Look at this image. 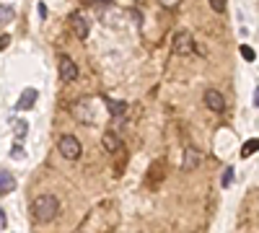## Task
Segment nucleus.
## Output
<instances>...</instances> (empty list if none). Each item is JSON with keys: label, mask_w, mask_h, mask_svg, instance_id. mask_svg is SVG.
<instances>
[{"label": "nucleus", "mask_w": 259, "mask_h": 233, "mask_svg": "<svg viewBox=\"0 0 259 233\" xmlns=\"http://www.w3.org/2000/svg\"><path fill=\"white\" fill-rule=\"evenodd\" d=\"M241 57H244L246 62H251V60H254V50H251L249 44H244V47H241Z\"/></svg>", "instance_id": "nucleus-18"}, {"label": "nucleus", "mask_w": 259, "mask_h": 233, "mask_svg": "<svg viewBox=\"0 0 259 233\" xmlns=\"http://www.w3.org/2000/svg\"><path fill=\"white\" fill-rule=\"evenodd\" d=\"M57 70H60V78L62 80H75L78 78V68H75V62L68 55H60L57 57Z\"/></svg>", "instance_id": "nucleus-5"}, {"label": "nucleus", "mask_w": 259, "mask_h": 233, "mask_svg": "<svg viewBox=\"0 0 259 233\" xmlns=\"http://www.w3.org/2000/svg\"><path fill=\"white\" fill-rule=\"evenodd\" d=\"M259 151V137H254V140H246L244 145H241V158H249L251 153H256Z\"/></svg>", "instance_id": "nucleus-13"}, {"label": "nucleus", "mask_w": 259, "mask_h": 233, "mask_svg": "<svg viewBox=\"0 0 259 233\" xmlns=\"http://www.w3.org/2000/svg\"><path fill=\"white\" fill-rule=\"evenodd\" d=\"M11 21H13V8L0 6V24H11Z\"/></svg>", "instance_id": "nucleus-15"}, {"label": "nucleus", "mask_w": 259, "mask_h": 233, "mask_svg": "<svg viewBox=\"0 0 259 233\" xmlns=\"http://www.w3.org/2000/svg\"><path fill=\"white\" fill-rule=\"evenodd\" d=\"M171 47H174V55L189 57V55H194V39L189 31H179V34H174V44Z\"/></svg>", "instance_id": "nucleus-4"}, {"label": "nucleus", "mask_w": 259, "mask_h": 233, "mask_svg": "<svg viewBox=\"0 0 259 233\" xmlns=\"http://www.w3.org/2000/svg\"><path fill=\"white\" fill-rule=\"evenodd\" d=\"M0 228H6V213L0 210Z\"/></svg>", "instance_id": "nucleus-22"}, {"label": "nucleus", "mask_w": 259, "mask_h": 233, "mask_svg": "<svg viewBox=\"0 0 259 233\" xmlns=\"http://www.w3.org/2000/svg\"><path fill=\"white\" fill-rule=\"evenodd\" d=\"M36 88H26L24 94H21V99L16 101V112H26V109H31L34 104H36Z\"/></svg>", "instance_id": "nucleus-8"}, {"label": "nucleus", "mask_w": 259, "mask_h": 233, "mask_svg": "<svg viewBox=\"0 0 259 233\" xmlns=\"http://www.w3.org/2000/svg\"><path fill=\"white\" fill-rule=\"evenodd\" d=\"M13 132H16V140H24L26 137V122L24 119H16L13 122Z\"/></svg>", "instance_id": "nucleus-14"}, {"label": "nucleus", "mask_w": 259, "mask_h": 233, "mask_svg": "<svg viewBox=\"0 0 259 233\" xmlns=\"http://www.w3.org/2000/svg\"><path fill=\"white\" fill-rule=\"evenodd\" d=\"M39 16L47 18V6H45V3H39Z\"/></svg>", "instance_id": "nucleus-21"}, {"label": "nucleus", "mask_w": 259, "mask_h": 233, "mask_svg": "<svg viewBox=\"0 0 259 233\" xmlns=\"http://www.w3.org/2000/svg\"><path fill=\"white\" fill-rule=\"evenodd\" d=\"M70 26H73V34H75L78 39L89 36V21H85L80 13H73V16H70Z\"/></svg>", "instance_id": "nucleus-9"}, {"label": "nucleus", "mask_w": 259, "mask_h": 233, "mask_svg": "<svg viewBox=\"0 0 259 233\" xmlns=\"http://www.w3.org/2000/svg\"><path fill=\"white\" fill-rule=\"evenodd\" d=\"M231 184H233V168H226L223 176H221V187H223V189H228Z\"/></svg>", "instance_id": "nucleus-16"}, {"label": "nucleus", "mask_w": 259, "mask_h": 233, "mask_svg": "<svg viewBox=\"0 0 259 233\" xmlns=\"http://www.w3.org/2000/svg\"><path fill=\"white\" fill-rule=\"evenodd\" d=\"M11 156H13V158H24V151H21V145H16V148H13Z\"/></svg>", "instance_id": "nucleus-20"}, {"label": "nucleus", "mask_w": 259, "mask_h": 233, "mask_svg": "<svg viewBox=\"0 0 259 233\" xmlns=\"http://www.w3.org/2000/svg\"><path fill=\"white\" fill-rule=\"evenodd\" d=\"M11 44V34H0V50H6Z\"/></svg>", "instance_id": "nucleus-19"}, {"label": "nucleus", "mask_w": 259, "mask_h": 233, "mask_svg": "<svg viewBox=\"0 0 259 233\" xmlns=\"http://www.w3.org/2000/svg\"><path fill=\"white\" fill-rule=\"evenodd\" d=\"M200 161H202V153L197 151V148H187L184 151V161H182V171H194V168L200 166Z\"/></svg>", "instance_id": "nucleus-7"}, {"label": "nucleus", "mask_w": 259, "mask_h": 233, "mask_svg": "<svg viewBox=\"0 0 259 233\" xmlns=\"http://www.w3.org/2000/svg\"><path fill=\"white\" fill-rule=\"evenodd\" d=\"M16 189V179L11 176V171H6L3 166H0V195H11Z\"/></svg>", "instance_id": "nucleus-11"}, {"label": "nucleus", "mask_w": 259, "mask_h": 233, "mask_svg": "<svg viewBox=\"0 0 259 233\" xmlns=\"http://www.w3.org/2000/svg\"><path fill=\"white\" fill-rule=\"evenodd\" d=\"M254 107H256V109H259V88H256V91H254Z\"/></svg>", "instance_id": "nucleus-23"}, {"label": "nucleus", "mask_w": 259, "mask_h": 233, "mask_svg": "<svg viewBox=\"0 0 259 233\" xmlns=\"http://www.w3.org/2000/svg\"><path fill=\"white\" fill-rule=\"evenodd\" d=\"M205 104H207V109L215 112V114H223L226 112V99H223L221 91H215V88L205 91Z\"/></svg>", "instance_id": "nucleus-6"}, {"label": "nucleus", "mask_w": 259, "mask_h": 233, "mask_svg": "<svg viewBox=\"0 0 259 233\" xmlns=\"http://www.w3.org/2000/svg\"><path fill=\"white\" fill-rule=\"evenodd\" d=\"M104 104H106V109H109V114H112V117H119V119H122V117H124V112H127V104H124V101L106 99Z\"/></svg>", "instance_id": "nucleus-12"}, {"label": "nucleus", "mask_w": 259, "mask_h": 233, "mask_svg": "<svg viewBox=\"0 0 259 233\" xmlns=\"http://www.w3.org/2000/svg\"><path fill=\"white\" fill-rule=\"evenodd\" d=\"M91 3H106V0H91Z\"/></svg>", "instance_id": "nucleus-24"}, {"label": "nucleus", "mask_w": 259, "mask_h": 233, "mask_svg": "<svg viewBox=\"0 0 259 233\" xmlns=\"http://www.w3.org/2000/svg\"><path fill=\"white\" fill-rule=\"evenodd\" d=\"M101 140H104V148H106L109 153H119V151H122V137H119L114 130H106Z\"/></svg>", "instance_id": "nucleus-10"}, {"label": "nucleus", "mask_w": 259, "mask_h": 233, "mask_svg": "<svg viewBox=\"0 0 259 233\" xmlns=\"http://www.w3.org/2000/svg\"><path fill=\"white\" fill-rule=\"evenodd\" d=\"M210 8L215 13H226V0H210Z\"/></svg>", "instance_id": "nucleus-17"}, {"label": "nucleus", "mask_w": 259, "mask_h": 233, "mask_svg": "<svg viewBox=\"0 0 259 233\" xmlns=\"http://www.w3.org/2000/svg\"><path fill=\"white\" fill-rule=\"evenodd\" d=\"M73 117L80 124H94L96 122V104H94V99H80L78 104H73Z\"/></svg>", "instance_id": "nucleus-2"}, {"label": "nucleus", "mask_w": 259, "mask_h": 233, "mask_svg": "<svg viewBox=\"0 0 259 233\" xmlns=\"http://www.w3.org/2000/svg\"><path fill=\"white\" fill-rule=\"evenodd\" d=\"M60 213V200L55 195H39L31 205V215L36 223H52Z\"/></svg>", "instance_id": "nucleus-1"}, {"label": "nucleus", "mask_w": 259, "mask_h": 233, "mask_svg": "<svg viewBox=\"0 0 259 233\" xmlns=\"http://www.w3.org/2000/svg\"><path fill=\"white\" fill-rule=\"evenodd\" d=\"M57 148H60V156L68 158V161H75V158H80V153H83L78 137H73V135H62L60 143H57Z\"/></svg>", "instance_id": "nucleus-3"}]
</instances>
